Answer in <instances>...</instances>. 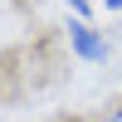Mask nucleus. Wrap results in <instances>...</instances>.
I'll return each instance as SVG.
<instances>
[{
    "label": "nucleus",
    "mask_w": 122,
    "mask_h": 122,
    "mask_svg": "<svg viewBox=\"0 0 122 122\" xmlns=\"http://www.w3.org/2000/svg\"><path fill=\"white\" fill-rule=\"evenodd\" d=\"M107 122H122V107H112V112H107Z\"/></svg>",
    "instance_id": "7ed1b4c3"
},
{
    "label": "nucleus",
    "mask_w": 122,
    "mask_h": 122,
    "mask_svg": "<svg viewBox=\"0 0 122 122\" xmlns=\"http://www.w3.org/2000/svg\"><path fill=\"white\" fill-rule=\"evenodd\" d=\"M68 5H73V10H83V15H88V0H68Z\"/></svg>",
    "instance_id": "f03ea898"
},
{
    "label": "nucleus",
    "mask_w": 122,
    "mask_h": 122,
    "mask_svg": "<svg viewBox=\"0 0 122 122\" xmlns=\"http://www.w3.org/2000/svg\"><path fill=\"white\" fill-rule=\"evenodd\" d=\"M107 5H112V10H122V0H107Z\"/></svg>",
    "instance_id": "20e7f679"
},
{
    "label": "nucleus",
    "mask_w": 122,
    "mask_h": 122,
    "mask_svg": "<svg viewBox=\"0 0 122 122\" xmlns=\"http://www.w3.org/2000/svg\"><path fill=\"white\" fill-rule=\"evenodd\" d=\"M68 29H73V49H78L83 59H103V54H107V44H103L88 25H68Z\"/></svg>",
    "instance_id": "f257e3e1"
}]
</instances>
